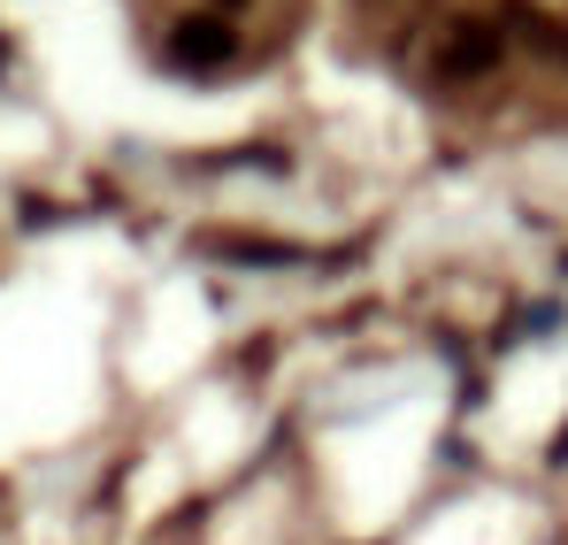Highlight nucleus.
<instances>
[{
    "instance_id": "obj_1",
    "label": "nucleus",
    "mask_w": 568,
    "mask_h": 545,
    "mask_svg": "<svg viewBox=\"0 0 568 545\" xmlns=\"http://www.w3.org/2000/svg\"><path fill=\"white\" fill-rule=\"evenodd\" d=\"M499 54H507V31L491 16H462L438 39V78H484V70H499Z\"/></svg>"
},
{
    "instance_id": "obj_2",
    "label": "nucleus",
    "mask_w": 568,
    "mask_h": 545,
    "mask_svg": "<svg viewBox=\"0 0 568 545\" xmlns=\"http://www.w3.org/2000/svg\"><path fill=\"white\" fill-rule=\"evenodd\" d=\"M231 54H239V39H231L223 16H185V23L170 31V62H178V70H200V78H207V70H223Z\"/></svg>"
},
{
    "instance_id": "obj_3",
    "label": "nucleus",
    "mask_w": 568,
    "mask_h": 545,
    "mask_svg": "<svg viewBox=\"0 0 568 545\" xmlns=\"http://www.w3.org/2000/svg\"><path fill=\"white\" fill-rule=\"evenodd\" d=\"M223 8H239V0H223Z\"/></svg>"
}]
</instances>
